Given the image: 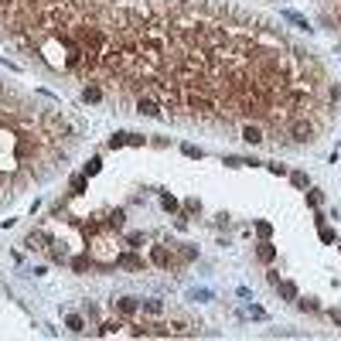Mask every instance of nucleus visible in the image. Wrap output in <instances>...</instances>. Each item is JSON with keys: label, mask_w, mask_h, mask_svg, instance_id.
Wrapping results in <instances>:
<instances>
[{"label": "nucleus", "mask_w": 341, "mask_h": 341, "mask_svg": "<svg viewBox=\"0 0 341 341\" xmlns=\"http://www.w3.org/2000/svg\"><path fill=\"white\" fill-rule=\"evenodd\" d=\"M321 239H324V242H335V232H331L328 225H321Z\"/></svg>", "instance_id": "obj_24"}, {"label": "nucleus", "mask_w": 341, "mask_h": 341, "mask_svg": "<svg viewBox=\"0 0 341 341\" xmlns=\"http://www.w3.org/2000/svg\"><path fill=\"white\" fill-rule=\"evenodd\" d=\"M290 181H293V184H297V188H304V184H307V178H304V174H300V171H293V174H290Z\"/></svg>", "instance_id": "obj_22"}, {"label": "nucleus", "mask_w": 341, "mask_h": 341, "mask_svg": "<svg viewBox=\"0 0 341 341\" xmlns=\"http://www.w3.org/2000/svg\"><path fill=\"white\" fill-rule=\"evenodd\" d=\"M116 266H120V270H133V273H143V270H147V263H143L140 256H133V253L116 256Z\"/></svg>", "instance_id": "obj_3"}, {"label": "nucleus", "mask_w": 341, "mask_h": 341, "mask_svg": "<svg viewBox=\"0 0 341 341\" xmlns=\"http://www.w3.org/2000/svg\"><path fill=\"white\" fill-rule=\"evenodd\" d=\"M48 246H52V239H48V232H41V229H34V232L27 236V249H38V253H41V249H48Z\"/></svg>", "instance_id": "obj_5"}, {"label": "nucleus", "mask_w": 341, "mask_h": 341, "mask_svg": "<svg viewBox=\"0 0 341 341\" xmlns=\"http://www.w3.org/2000/svg\"><path fill=\"white\" fill-rule=\"evenodd\" d=\"M276 290H280V297H283V300H297V287H293V283L280 280V283H276Z\"/></svg>", "instance_id": "obj_11"}, {"label": "nucleus", "mask_w": 341, "mask_h": 341, "mask_svg": "<svg viewBox=\"0 0 341 341\" xmlns=\"http://www.w3.org/2000/svg\"><path fill=\"white\" fill-rule=\"evenodd\" d=\"M82 99H85V103H103V89H99V85H85V89H82Z\"/></svg>", "instance_id": "obj_10"}, {"label": "nucleus", "mask_w": 341, "mask_h": 341, "mask_svg": "<svg viewBox=\"0 0 341 341\" xmlns=\"http://www.w3.org/2000/svg\"><path fill=\"white\" fill-rule=\"evenodd\" d=\"M113 311H120V314H136L140 311V300H133V297H120V300H113Z\"/></svg>", "instance_id": "obj_6"}, {"label": "nucleus", "mask_w": 341, "mask_h": 341, "mask_svg": "<svg viewBox=\"0 0 341 341\" xmlns=\"http://www.w3.org/2000/svg\"><path fill=\"white\" fill-rule=\"evenodd\" d=\"M297 307L300 311H317V300L314 297H297Z\"/></svg>", "instance_id": "obj_14"}, {"label": "nucleus", "mask_w": 341, "mask_h": 341, "mask_svg": "<svg viewBox=\"0 0 341 341\" xmlns=\"http://www.w3.org/2000/svg\"><path fill=\"white\" fill-rule=\"evenodd\" d=\"M307 205H321V191H307Z\"/></svg>", "instance_id": "obj_25"}, {"label": "nucleus", "mask_w": 341, "mask_h": 341, "mask_svg": "<svg viewBox=\"0 0 341 341\" xmlns=\"http://www.w3.org/2000/svg\"><path fill=\"white\" fill-rule=\"evenodd\" d=\"M127 242H130V246H140V242H143V232H130Z\"/></svg>", "instance_id": "obj_23"}, {"label": "nucleus", "mask_w": 341, "mask_h": 341, "mask_svg": "<svg viewBox=\"0 0 341 341\" xmlns=\"http://www.w3.org/2000/svg\"><path fill=\"white\" fill-rule=\"evenodd\" d=\"M331 321H335V324H341V307H335V311H331Z\"/></svg>", "instance_id": "obj_27"}, {"label": "nucleus", "mask_w": 341, "mask_h": 341, "mask_svg": "<svg viewBox=\"0 0 341 341\" xmlns=\"http://www.w3.org/2000/svg\"><path fill=\"white\" fill-rule=\"evenodd\" d=\"M256 256H260L263 263H273V260H276V249H273L270 242H260V246H256Z\"/></svg>", "instance_id": "obj_9"}, {"label": "nucleus", "mask_w": 341, "mask_h": 341, "mask_svg": "<svg viewBox=\"0 0 341 341\" xmlns=\"http://www.w3.org/2000/svg\"><path fill=\"white\" fill-rule=\"evenodd\" d=\"M65 328H68V331H75V335H82V331H85V321H82V317H79V314H68Z\"/></svg>", "instance_id": "obj_12"}, {"label": "nucleus", "mask_w": 341, "mask_h": 341, "mask_svg": "<svg viewBox=\"0 0 341 341\" xmlns=\"http://www.w3.org/2000/svg\"><path fill=\"white\" fill-rule=\"evenodd\" d=\"M150 263L160 266V270H171V266H174V256L167 253V246H154V249H150Z\"/></svg>", "instance_id": "obj_1"}, {"label": "nucleus", "mask_w": 341, "mask_h": 341, "mask_svg": "<svg viewBox=\"0 0 341 341\" xmlns=\"http://www.w3.org/2000/svg\"><path fill=\"white\" fill-rule=\"evenodd\" d=\"M99 167H103V160H99V157H92V160L85 164V174L92 178V174H99Z\"/></svg>", "instance_id": "obj_19"}, {"label": "nucleus", "mask_w": 341, "mask_h": 341, "mask_svg": "<svg viewBox=\"0 0 341 341\" xmlns=\"http://www.w3.org/2000/svg\"><path fill=\"white\" fill-rule=\"evenodd\" d=\"M242 140H246V143H253V147H256V143H263V140H266V136H263V130H260V127H256V123H246V127H242Z\"/></svg>", "instance_id": "obj_7"}, {"label": "nucleus", "mask_w": 341, "mask_h": 341, "mask_svg": "<svg viewBox=\"0 0 341 341\" xmlns=\"http://www.w3.org/2000/svg\"><path fill=\"white\" fill-rule=\"evenodd\" d=\"M225 164H229V167H242L246 160H242V157H225Z\"/></svg>", "instance_id": "obj_26"}, {"label": "nucleus", "mask_w": 341, "mask_h": 341, "mask_svg": "<svg viewBox=\"0 0 341 341\" xmlns=\"http://www.w3.org/2000/svg\"><path fill=\"white\" fill-rule=\"evenodd\" d=\"M82 191H85V178L75 174V178H72V195H82Z\"/></svg>", "instance_id": "obj_16"}, {"label": "nucleus", "mask_w": 341, "mask_h": 341, "mask_svg": "<svg viewBox=\"0 0 341 341\" xmlns=\"http://www.w3.org/2000/svg\"><path fill=\"white\" fill-rule=\"evenodd\" d=\"M123 222H127V211H123V208H116V211H109V215H106V222H103V225H106V229H113V232H120V229H123Z\"/></svg>", "instance_id": "obj_8"}, {"label": "nucleus", "mask_w": 341, "mask_h": 341, "mask_svg": "<svg viewBox=\"0 0 341 341\" xmlns=\"http://www.w3.org/2000/svg\"><path fill=\"white\" fill-rule=\"evenodd\" d=\"M160 205H164V211H178V198H171V195H160Z\"/></svg>", "instance_id": "obj_18"}, {"label": "nucleus", "mask_w": 341, "mask_h": 341, "mask_svg": "<svg viewBox=\"0 0 341 341\" xmlns=\"http://www.w3.org/2000/svg\"><path fill=\"white\" fill-rule=\"evenodd\" d=\"M290 133H293V140H297V143H311V140H314V133H317V130H314V127H311V123H304V120H297V123H293V127H290Z\"/></svg>", "instance_id": "obj_2"}, {"label": "nucleus", "mask_w": 341, "mask_h": 341, "mask_svg": "<svg viewBox=\"0 0 341 341\" xmlns=\"http://www.w3.org/2000/svg\"><path fill=\"white\" fill-rule=\"evenodd\" d=\"M136 113H140V116H160V106H157V99L140 96V99H136Z\"/></svg>", "instance_id": "obj_4"}, {"label": "nucleus", "mask_w": 341, "mask_h": 341, "mask_svg": "<svg viewBox=\"0 0 341 341\" xmlns=\"http://www.w3.org/2000/svg\"><path fill=\"white\" fill-rule=\"evenodd\" d=\"M181 150H184V157H202V147H195V143H184Z\"/></svg>", "instance_id": "obj_20"}, {"label": "nucleus", "mask_w": 341, "mask_h": 341, "mask_svg": "<svg viewBox=\"0 0 341 341\" xmlns=\"http://www.w3.org/2000/svg\"><path fill=\"white\" fill-rule=\"evenodd\" d=\"M256 232H260V236H263V239H270L273 225H270V222H256Z\"/></svg>", "instance_id": "obj_21"}, {"label": "nucleus", "mask_w": 341, "mask_h": 341, "mask_svg": "<svg viewBox=\"0 0 341 341\" xmlns=\"http://www.w3.org/2000/svg\"><path fill=\"white\" fill-rule=\"evenodd\" d=\"M283 17H287V21H293L297 27H304V31H311V24H307V21H304L300 14H293V10H283Z\"/></svg>", "instance_id": "obj_13"}, {"label": "nucleus", "mask_w": 341, "mask_h": 341, "mask_svg": "<svg viewBox=\"0 0 341 341\" xmlns=\"http://www.w3.org/2000/svg\"><path fill=\"white\" fill-rule=\"evenodd\" d=\"M127 140H130V133H113V136H109V147L116 150V147H123Z\"/></svg>", "instance_id": "obj_17"}, {"label": "nucleus", "mask_w": 341, "mask_h": 341, "mask_svg": "<svg viewBox=\"0 0 341 341\" xmlns=\"http://www.w3.org/2000/svg\"><path fill=\"white\" fill-rule=\"evenodd\" d=\"M140 307H143L147 314H160V311H164V304H160V300H143Z\"/></svg>", "instance_id": "obj_15"}]
</instances>
